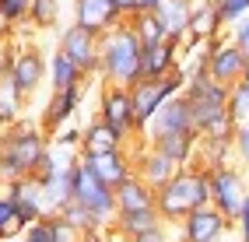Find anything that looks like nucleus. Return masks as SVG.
I'll return each instance as SVG.
<instances>
[{"label":"nucleus","instance_id":"1","mask_svg":"<svg viewBox=\"0 0 249 242\" xmlns=\"http://www.w3.org/2000/svg\"><path fill=\"white\" fill-rule=\"evenodd\" d=\"M211 204V169L204 165H182L165 186L155 190V211L165 225H179L196 207Z\"/></svg>","mask_w":249,"mask_h":242},{"label":"nucleus","instance_id":"2","mask_svg":"<svg viewBox=\"0 0 249 242\" xmlns=\"http://www.w3.org/2000/svg\"><path fill=\"white\" fill-rule=\"evenodd\" d=\"M186 102L193 112V126L200 137H231L235 134V120H231V109H228V95L231 88H225L221 81H214L207 74H196L190 77L186 85Z\"/></svg>","mask_w":249,"mask_h":242},{"label":"nucleus","instance_id":"3","mask_svg":"<svg viewBox=\"0 0 249 242\" xmlns=\"http://www.w3.org/2000/svg\"><path fill=\"white\" fill-rule=\"evenodd\" d=\"M141 50L144 42L130 21H120L116 28L102 32V46H98V81L102 85H123L134 88L141 81Z\"/></svg>","mask_w":249,"mask_h":242},{"label":"nucleus","instance_id":"4","mask_svg":"<svg viewBox=\"0 0 249 242\" xmlns=\"http://www.w3.org/2000/svg\"><path fill=\"white\" fill-rule=\"evenodd\" d=\"M49 144H53V137L42 123H28V120L11 123L4 140H0V179L11 183L32 175L42 155L49 151Z\"/></svg>","mask_w":249,"mask_h":242},{"label":"nucleus","instance_id":"5","mask_svg":"<svg viewBox=\"0 0 249 242\" xmlns=\"http://www.w3.org/2000/svg\"><path fill=\"white\" fill-rule=\"evenodd\" d=\"M190 85V77L182 67H176L169 77H141L134 88H130V95H134V130L137 137L144 140V130H147V123H151L158 116V109L176 99V95H182Z\"/></svg>","mask_w":249,"mask_h":242},{"label":"nucleus","instance_id":"6","mask_svg":"<svg viewBox=\"0 0 249 242\" xmlns=\"http://www.w3.org/2000/svg\"><path fill=\"white\" fill-rule=\"evenodd\" d=\"M71 172H74V200L85 204L88 211L95 214L98 228L109 232L112 225H116V214H120V207H116V190L109 183L98 179V175L85 165V158H77L74 165H71Z\"/></svg>","mask_w":249,"mask_h":242},{"label":"nucleus","instance_id":"7","mask_svg":"<svg viewBox=\"0 0 249 242\" xmlns=\"http://www.w3.org/2000/svg\"><path fill=\"white\" fill-rule=\"evenodd\" d=\"M249 197V183H246V175L239 165H218V169H211V204L218 207V211L225 218L235 221L239 211H242V204Z\"/></svg>","mask_w":249,"mask_h":242},{"label":"nucleus","instance_id":"8","mask_svg":"<svg viewBox=\"0 0 249 242\" xmlns=\"http://www.w3.org/2000/svg\"><path fill=\"white\" fill-rule=\"evenodd\" d=\"M246 70H249V56L231 42L228 32L207 46V77L221 81L225 88H235L239 81L246 77Z\"/></svg>","mask_w":249,"mask_h":242},{"label":"nucleus","instance_id":"9","mask_svg":"<svg viewBox=\"0 0 249 242\" xmlns=\"http://www.w3.org/2000/svg\"><path fill=\"white\" fill-rule=\"evenodd\" d=\"M126 151H130V161H134V172L141 175V179L151 186V190H158V186H165L172 179V175L182 169V165H176V161L165 155V151H158L155 144H147V140H130L126 144Z\"/></svg>","mask_w":249,"mask_h":242},{"label":"nucleus","instance_id":"10","mask_svg":"<svg viewBox=\"0 0 249 242\" xmlns=\"http://www.w3.org/2000/svg\"><path fill=\"white\" fill-rule=\"evenodd\" d=\"M98 46H102V35L85 25H63L60 28V42H56V50H63L81 70H85L88 77H98Z\"/></svg>","mask_w":249,"mask_h":242},{"label":"nucleus","instance_id":"11","mask_svg":"<svg viewBox=\"0 0 249 242\" xmlns=\"http://www.w3.org/2000/svg\"><path fill=\"white\" fill-rule=\"evenodd\" d=\"M231 228H235V221L225 218L214 204H207L179 221V242H221Z\"/></svg>","mask_w":249,"mask_h":242},{"label":"nucleus","instance_id":"12","mask_svg":"<svg viewBox=\"0 0 249 242\" xmlns=\"http://www.w3.org/2000/svg\"><path fill=\"white\" fill-rule=\"evenodd\" d=\"M98 120H106L109 126H116L126 140H137L134 130V95L123 85H106L102 99H98Z\"/></svg>","mask_w":249,"mask_h":242},{"label":"nucleus","instance_id":"13","mask_svg":"<svg viewBox=\"0 0 249 242\" xmlns=\"http://www.w3.org/2000/svg\"><path fill=\"white\" fill-rule=\"evenodd\" d=\"M14 81V88H18L25 99H32L39 88H42V81H49V56L39 53V46H25V50L14 56V67L7 74Z\"/></svg>","mask_w":249,"mask_h":242},{"label":"nucleus","instance_id":"14","mask_svg":"<svg viewBox=\"0 0 249 242\" xmlns=\"http://www.w3.org/2000/svg\"><path fill=\"white\" fill-rule=\"evenodd\" d=\"M190 130H196L190 102H186V95H176V99H169L158 109V116L147 123L144 140H158V137H169V134H190Z\"/></svg>","mask_w":249,"mask_h":242},{"label":"nucleus","instance_id":"15","mask_svg":"<svg viewBox=\"0 0 249 242\" xmlns=\"http://www.w3.org/2000/svg\"><path fill=\"white\" fill-rule=\"evenodd\" d=\"M4 190H7V197H11V204H14V211H18V218H21V225H32V221H39V218L49 214V207H46V193H42V186L32 179V175L4 183Z\"/></svg>","mask_w":249,"mask_h":242},{"label":"nucleus","instance_id":"16","mask_svg":"<svg viewBox=\"0 0 249 242\" xmlns=\"http://www.w3.org/2000/svg\"><path fill=\"white\" fill-rule=\"evenodd\" d=\"M81 99H85V85L63 88V91H49V102L42 105V116H39V123L49 130V137H53L56 130H63V126L74 120V112H77Z\"/></svg>","mask_w":249,"mask_h":242},{"label":"nucleus","instance_id":"17","mask_svg":"<svg viewBox=\"0 0 249 242\" xmlns=\"http://www.w3.org/2000/svg\"><path fill=\"white\" fill-rule=\"evenodd\" d=\"M182 60V42L161 39V42H144L141 50V77H169Z\"/></svg>","mask_w":249,"mask_h":242},{"label":"nucleus","instance_id":"18","mask_svg":"<svg viewBox=\"0 0 249 242\" xmlns=\"http://www.w3.org/2000/svg\"><path fill=\"white\" fill-rule=\"evenodd\" d=\"M81 158H85V165L102 183H109L112 190L134 175V161H130V151L126 148H120V151H91V155H81Z\"/></svg>","mask_w":249,"mask_h":242},{"label":"nucleus","instance_id":"19","mask_svg":"<svg viewBox=\"0 0 249 242\" xmlns=\"http://www.w3.org/2000/svg\"><path fill=\"white\" fill-rule=\"evenodd\" d=\"M71 11H74V21L77 25L98 32V35L109 32V28H116L120 21H126L120 14V7H116V0H74Z\"/></svg>","mask_w":249,"mask_h":242},{"label":"nucleus","instance_id":"20","mask_svg":"<svg viewBox=\"0 0 249 242\" xmlns=\"http://www.w3.org/2000/svg\"><path fill=\"white\" fill-rule=\"evenodd\" d=\"M193 7H196V0H165V4L155 11L165 32H169V39L176 42H186L190 39V21H193Z\"/></svg>","mask_w":249,"mask_h":242},{"label":"nucleus","instance_id":"21","mask_svg":"<svg viewBox=\"0 0 249 242\" xmlns=\"http://www.w3.org/2000/svg\"><path fill=\"white\" fill-rule=\"evenodd\" d=\"M161 214L155 211H123V214H116V225H112V232H116V239H123V242H134V239H141V235H147V232H155V228H161Z\"/></svg>","mask_w":249,"mask_h":242},{"label":"nucleus","instance_id":"22","mask_svg":"<svg viewBox=\"0 0 249 242\" xmlns=\"http://www.w3.org/2000/svg\"><path fill=\"white\" fill-rule=\"evenodd\" d=\"M126 137L116 130V126H109L106 120H91L88 126H85V140H81V155H91V151H120V148H126Z\"/></svg>","mask_w":249,"mask_h":242},{"label":"nucleus","instance_id":"23","mask_svg":"<svg viewBox=\"0 0 249 242\" xmlns=\"http://www.w3.org/2000/svg\"><path fill=\"white\" fill-rule=\"evenodd\" d=\"M155 144L158 151H165L176 165H196V155H200V134L190 130V134H169V137H158V140H147Z\"/></svg>","mask_w":249,"mask_h":242},{"label":"nucleus","instance_id":"24","mask_svg":"<svg viewBox=\"0 0 249 242\" xmlns=\"http://www.w3.org/2000/svg\"><path fill=\"white\" fill-rule=\"evenodd\" d=\"M88 74L77 67V63L63 53V50H53L49 53V91H63V88H77V85H85Z\"/></svg>","mask_w":249,"mask_h":242},{"label":"nucleus","instance_id":"25","mask_svg":"<svg viewBox=\"0 0 249 242\" xmlns=\"http://www.w3.org/2000/svg\"><path fill=\"white\" fill-rule=\"evenodd\" d=\"M116 207H120V214L123 211H151L155 207V190L134 172L126 183L116 186Z\"/></svg>","mask_w":249,"mask_h":242},{"label":"nucleus","instance_id":"26","mask_svg":"<svg viewBox=\"0 0 249 242\" xmlns=\"http://www.w3.org/2000/svg\"><path fill=\"white\" fill-rule=\"evenodd\" d=\"M71 165H74V161H71ZM71 165H63L60 172L49 175L46 183H39L42 193H46V207H49V214H60L63 207L74 200V172H71Z\"/></svg>","mask_w":249,"mask_h":242},{"label":"nucleus","instance_id":"27","mask_svg":"<svg viewBox=\"0 0 249 242\" xmlns=\"http://www.w3.org/2000/svg\"><path fill=\"white\" fill-rule=\"evenodd\" d=\"M218 35H225V25H221V18H218L214 0H196L193 21H190V39H196V42H214Z\"/></svg>","mask_w":249,"mask_h":242},{"label":"nucleus","instance_id":"28","mask_svg":"<svg viewBox=\"0 0 249 242\" xmlns=\"http://www.w3.org/2000/svg\"><path fill=\"white\" fill-rule=\"evenodd\" d=\"M231 155H235V134H231V137H200V155H196V165L218 169V165H228Z\"/></svg>","mask_w":249,"mask_h":242},{"label":"nucleus","instance_id":"29","mask_svg":"<svg viewBox=\"0 0 249 242\" xmlns=\"http://www.w3.org/2000/svg\"><path fill=\"white\" fill-rule=\"evenodd\" d=\"M126 21H130V28L137 32L141 42H161V39H169V32H165V25H161V18L155 11H137L134 18H126Z\"/></svg>","mask_w":249,"mask_h":242},{"label":"nucleus","instance_id":"30","mask_svg":"<svg viewBox=\"0 0 249 242\" xmlns=\"http://www.w3.org/2000/svg\"><path fill=\"white\" fill-rule=\"evenodd\" d=\"M21 105H25V95L14 88L11 77H4V81H0V120L18 123L21 120Z\"/></svg>","mask_w":249,"mask_h":242},{"label":"nucleus","instance_id":"31","mask_svg":"<svg viewBox=\"0 0 249 242\" xmlns=\"http://www.w3.org/2000/svg\"><path fill=\"white\" fill-rule=\"evenodd\" d=\"M32 4H36V0H0V25L4 28L25 25L32 18Z\"/></svg>","mask_w":249,"mask_h":242},{"label":"nucleus","instance_id":"32","mask_svg":"<svg viewBox=\"0 0 249 242\" xmlns=\"http://www.w3.org/2000/svg\"><path fill=\"white\" fill-rule=\"evenodd\" d=\"M25 232V225L18 218V211H14V204L7 197V190L0 186V239H7V235H21Z\"/></svg>","mask_w":249,"mask_h":242},{"label":"nucleus","instance_id":"33","mask_svg":"<svg viewBox=\"0 0 249 242\" xmlns=\"http://www.w3.org/2000/svg\"><path fill=\"white\" fill-rule=\"evenodd\" d=\"M228 109H231V120L235 123H249V70H246V77L239 81V85L231 88Z\"/></svg>","mask_w":249,"mask_h":242},{"label":"nucleus","instance_id":"34","mask_svg":"<svg viewBox=\"0 0 249 242\" xmlns=\"http://www.w3.org/2000/svg\"><path fill=\"white\" fill-rule=\"evenodd\" d=\"M28 21H32V28H53L60 21V0H36Z\"/></svg>","mask_w":249,"mask_h":242},{"label":"nucleus","instance_id":"35","mask_svg":"<svg viewBox=\"0 0 249 242\" xmlns=\"http://www.w3.org/2000/svg\"><path fill=\"white\" fill-rule=\"evenodd\" d=\"M214 7H218V18H221L225 32L235 25V21L249 18V0H214Z\"/></svg>","mask_w":249,"mask_h":242},{"label":"nucleus","instance_id":"36","mask_svg":"<svg viewBox=\"0 0 249 242\" xmlns=\"http://www.w3.org/2000/svg\"><path fill=\"white\" fill-rule=\"evenodd\" d=\"M21 239H25V242H56V225H53V214H46V218H39V221L25 225Z\"/></svg>","mask_w":249,"mask_h":242},{"label":"nucleus","instance_id":"37","mask_svg":"<svg viewBox=\"0 0 249 242\" xmlns=\"http://www.w3.org/2000/svg\"><path fill=\"white\" fill-rule=\"evenodd\" d=\"M63 218H67L71 225H74V228H81V232H91V228H98V221H95V214L88 211V207L85 204H77V200H71L67 207H63V211H60Z\"/></svg>","mask_w":249,"mask_h":242},{"label":"nucleus","instance_id":"38","mask_svg":"<svg viewBox=\"0 0 249 242\" xmlns=\"http://www.w3.org/2000/svg\"><path fill=\"white\" fill-rule=\"evenodd\" d=\"M81 140H85V130H77V126H63V130L53 134L56 148H67V151H77V155H81Z\"/></svg>","mask_w":249,"mask_h":242},{"label":"nucleus","instance_id":"39","mask_svg":"<svg viewBox=\"0 0 249 242\" xmlns=\"http://www.w3.org/2000/svg\"><path fill=\"white\" fill-rule=\"evenodd\" d=\"M235 158L239 165H249V123L235 126Z\"/></svg>","mask_w":249,"mask_h":242},{"label":"nucleus","instance_id":"40","mask_svg":"<svg viewBox=\"0 0 249 242\" xmlns=\"http://www.w3.org/2000/svg\"><path fill=\"white\" fill-rule=\"evenodd\" d=\"M228 35H231V42H235L239 46V50L249 56V18H242V21H235V25H231L228 28Z\"/></svg>","mask_w":249,"mask_h":242},{"label":"nucleus","instance_id":"41","mask_svg":"<svg viewBox=\"0 0 249 242\" xmlns=\"http://www.w3.org/2000/svg\"><path fill=\"white\" fill-rule=\"evenodd\" d=\"M235 232H239V242H249V197H246L242 211H239V218H235Z\"/></svg>","mask_w":249,"mask_h":242},{"label":"nucleus","instance_id":"42","mask_svg":"<svg viewBox=\"0 0 249 242\" xmlns=\"http://www.w3.org/2000/svg\"><path fill=\"white\" fill-rule=\"evenodd\" d=\"M14 56H18V53H14L11 46H0V81H4V77L11 74V67H14Z\"/></svg>","mask_w":249,"mask_h":242},{"label":"nucleus","instance_id":"43","mask_svg":"<svg viewBox=\"0 0 249 242\" xmlns=\"http://www.w3.org/2000/svg\"><path fill=\"white\" fill-rule=\"evenodd\" d=\"M134 242H179V239H172V235H169V225H161V228L147 232V235H141V239H134Z\"/></svg>","mask_w":249,"mask_h":242},{"label":"nucleus","instance_id":"44","mask_svg":"<svg viewBox=\"0 0 249 242\" xmlns=\"http://www.w3.org/2000/svg\"><path fill=\"white\" fill-rule=\"evenodd\" d=\"M116 7H120L123 18H134V14L141 11V0H116Z\"/></svg>","mask_w":249,"mask_h":242},{"label":"nucleus","instance_id":"45","mask_svg":"<svg viewBox=\"0 0 249 242\" xmlns=\"http://www.w3.org/2000/svg\"><path fill=\"white\" fill-rule=\"evenodd\" d=\"M81 242H112V235L106 232V228H91V232H85V239Z\"/></svg>","mask_w":249,"mask_h":242},{"label":"nucleus","instance_id":"46","mask_svg":"<svg viewBox=\"0 0 249 242\" xmlns=\"http://www.w3.org/2000/svg\"><path fill=\"white\" fill-rule=\"evenodd\" d=\"M165 0H141V11H158Z\"/></svg>","mask_w":249,"mask_h":242},{"label":"nucleus","instance_id":"47","mask_svg":"<svg viewBox=\"0 0 249 242\" xmlns=\"http://www.w3.org/2000/svg\"><path fill=\"white\" fill-rule=\"evenodd\" d=\"M7 126H11L7 120H0V140H4V134H7Z\"/></svg>","mask_w":249,"mask_h":242},{"label":"nucleus","instance_id":"48","mask_svg":"<svg viewBox=\"0 0 249 242\" xmlns=\"http://www.w3.org/2000/svg\"><path fill=\"white\" fill-rule=\"evenodd\" d=\"M0 242H25L21 235H7V239H0Z\"/></svg>","mask_w":249,"mask_h":242},{"label":"nucleus","instance_id":"49","mask_svg":"<svg viewBox=\"0 0 249 242\" xmlns=\"http://www.w3.org/2000/svg\"><path fill=\"white\" fill-rule=\"evenodd\" d=\"M0 186H4V179H0Z\"/></svg>","mask_w":249,"mask_h":242}]
</instances>
